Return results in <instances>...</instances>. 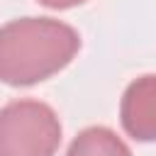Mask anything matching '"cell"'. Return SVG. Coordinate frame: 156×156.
Segmentation results:
<instances>
[{
	"instance_id": "6da1fadb",
	"label": "cell",
	"mask_w": 156,
	"mask_h": 156,
	"mask_svg": "<svg viewBox=\"0 0 156 156\" xmlns=\"http://www.w3.org/2000/svg\"><path fill=\"white\" fill-rule=\"evenodd\" d=\"M80 49L78 32L51 17H20L0 27V80L34 85L58 73Z\"/></svg>"
},
{
	"instance_id": "7a4b0ae2",
	"label": "cell",
	"mask_w": 156,
	"mask_h": 156,
	"mask_svg": "<svg viewBox=\"0 0 156 156\" xmlns=\"http://www.w3.org/2000/svg\"><path fill=\"white\" fill-rule=\"evenodd\" d=\"M61 122L46 102L12 100L0 107V156H54Z\"/></svg>"
},
{
	"instance_id": "3957f363",
	"label": "cell",
	"mask_w": 156,
	"mask_h": 156,
	"mask_svg": "<svg viewBox=\"0 0 156 156\" xmlns=\"http://www.w3.org/2000/svg\"><path fill=\"white\" fill-rule=\"evenodd\" d=\"M124 132L136 141H156V73L132 80L119 102Z\"/></svg>"
},
{
	"instance_id": "277c9868",
	"label": "cell",
	"mask_w": 156,
	"mask_h": 156,
	"mask_svg": "<svg viewBox=\"0 0 156 156\" xmlns=\"http://www.w3.org/2000/svg\"><path fill=\"white\" fill-rule=\"evenodd\" d=\"M66 156H132V151L110 127L95 124L78 132Z\"/></svg>"
},
{
	"instance_id": "5b68a950",
	"label": "cell",
	"mask_w": 156,
	"mask_h": 156,
	"mask_svg": "<svg viewBox=\"0 0 156 156\" xmlns=\"http://www.w3.org/2000/svg\"><path fill=\"white\" fill-rule=\"evenodd\" d=\"M39 2L46 5V7H54V10H68V7H76L85 0H39Z\"/></svg>"
}]
</instances>
